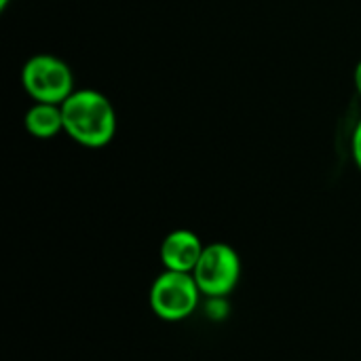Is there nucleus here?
<instances>
[{
    "instance_id": "1",
    "label": "nucleus",
    "mask_w": 361,
    "mask_h": 361,
    "mask_svg": "<svg viewBox=\"0 0 361 361\" xmlns=\"http://www.w3.org/2000/svg\"><path fill=\"white\" fill-rule=\"evenodd\" d=\"M61 112L63 133L85 148H104L116 135V110L97 89H76L61 104Z\"/></svg>"
},
{
    "instance_id": "2",
    "label": "nucleus",
    "mask_w": 361,
    "mask_h": 361,
    "mask_svg": "<svg viewBox=\"0 0 361 361\" xmlns=\"http://www.w3.org/2000/svg\"><path fill=\"white\" fill-rule=\"evenodd\" d=\"M21 85L34 102L42 104H63L76 91L72 68L49 53H38L23 63Z\"/></svg>"
},
{
    "instance_id": "3",
    "label": "nucleus",
    "mask_w": 361,
    "mask_h": 361,
    "mask_svg": "<svg viewBox=\"0 0 361 361\" xmlns=\"http://www.w3.org/2000/svg\"><path fill=\"white\" fill-rule=\"evenodd\" d=\"M201 290L192 277V273L163 271L150 288V309L152 313L169 324L188 319L201 298Z\"/></svg>"
},
{
    "instance_id": "4",
    "label": "nucleus",
    "mask_w": 361,
    "mask_h": 361,
    "mask_svg": "<svg viewBox=\"0 0 361 361\" xmlns=\"http://www.w3.org/2000/svg\"><path fill=\"white\" fill-rule=\"evenodd\" d=\"M192 277L207 298L228 296L241 279V258L237 250L228 243H209L205 245Z\"/></svg>"
},
{
    "instance_id": "5",
    "label": "nucleus",
    "mask_w": 361,
    "mask_h": 361,
    "mask_svg": "<svg viewBox=\"0 0 361 361\" xmlns=\"http://www.w3.org/2000/svg\"><path fill=\"white\" fill-rule=\"evenodd\" d=\"M205 245L201 243L199 235L188 228H178L165 235L161 243V264L165 271L178 273H192Z\"/></svg>"
},
{
    "instance_id": "6",
    "label": "nucleus",
    "mask_w": 361,
    "mask_h": 361,
    "mask_svg": "<svg viewBox=\"0 0 361 361\" xmlns=\"http://www.w3.org/2000/svg\"><path fill=\"white\" fill-rule=\"evenodd\" d=\"M25 131L36 140H51L63 131V112L61 104H42L34 102L23 116Z\"/></svg>"
},
{
    "instance_id": "7",
    "label": "nucleus",
    "mask_w": 361,
    "mask_h": 361,
    "mask_svg": "<svg viewBox=\"0 0 361 361\" xmlns=\"http://www.w3.org/2000/svg\"><path fill=\"white\" fill-rule=\"evenodd\" d=\"M351 154H353V161L357 165V169L361 171V118L353 131V137H351Z\"/></svg>"
},
{
    "instance_id": "8",
    "label": "nucleus",
    "mask_w": 361,
    "mask_h": 361,
    "mask_svg": "<svg viewBox=\"0 0 361 361\" xmlns=\"http://www.w3.org/2000/svg\"><path fill=\"white\" fill-rule=\"evenodd\" d=\"M353 80H355V89H357V93H360L361 97V61L355 66V72H353Z\"/></svg>"
},
{
    "instance_id": "9",
    "label": "nucleus",
    "mask_w": 361,
    "mask_h": 361,
    "mask_svg": "<svg viewBox=\"0 0 361 361\" xmlns=\"http://www.w3.org/2000/svg\"><path fill=\"white\" fill-rule=\"evenodd\" d=\"M8 2H11V0H0V8H2V11H4V8H6V6H8Z\"/></svg>"
}]
</instances>
